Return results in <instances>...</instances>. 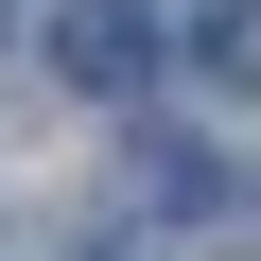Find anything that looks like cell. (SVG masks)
Masks as SVG:
<instances>
[{
    "mask_svg": "<svg viewBox=\"0 0 261 261\" xmlns=\"http://www.w3.org/2000/svg\"><path fill=\"white\" fill-rule=\"evenodd\" d=\"M35 35H53V70H70V87H140V53H157V35H140V0H53Z\"/></svg>",
    "mask_w": 261,
    "mask_h": 261,
    "instance_id": "cell-1",
    "label": "cell"
},
{
    "mask_svg": "<svg viewBox=\"0 0 261 261\" xmlns=\"http://www.w3.org/2000/svg\"><path fill=\"white\" fill-rule=\"evenodd\" d=\"M209 70H226V87H261V0H226V18H209Z\"/></svg>",
    "mask_w": 261,
    "mask_h": 261,
    "instance_id": "cell-2",
    "label": "cell"
},
{
    "mask_svg": "<svg viewBox=\"0 0 261 261\" xmlns=\"http://www.w3.org/2000/svg\"><path fill=\"white\" fill-rule=\"evenodd\" d=\"M0 18H18V0H0Z\"/></svg>",
    "mask_w": 261,
    "mask_h": 261,
    "instance_id": "cell-3",
    "label": "cell"
}]
</instances>
